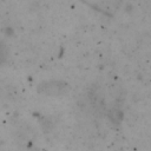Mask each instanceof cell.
<instances>
[{"label":"cell","instance_id":"6da1fadb","mask_svg":"<svg viewBox=\"0 0 151 151\" xmlns=\"http://www.w3.org/2000/svg\"><path fill=\"white\" fill-rule=\"evenodd\" d=\"M37 91L42 96L59 97V96L66 94L70 91V85L63 80H48V81L41 83L37 87Z\"/></svg>","mask_w":151,"mask_h":151},{"label":"cell","instance_id":"7a4b0ae2","mask_svg":"<svg viewBox=\"0 0 151 151\" xmlns=\"http://www.w3.org/2000/svg\"><path fill=\"white\" fill-rule=\"evenodd\" d=\"M7 55H8L7 47L0 41V65H2L5 63V60L7 59Z\"/></svg>","mask_w":151,"mask_h":151}]
</instances>
